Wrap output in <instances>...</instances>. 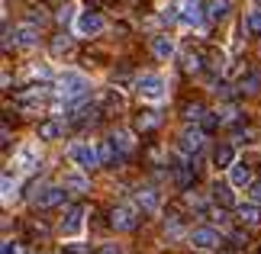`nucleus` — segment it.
<instances>
[{
	"label": "nucleus",
	"mask_w": 261,
	"mask_h": 254,
	"mask_svg": "<svg viewBox=\"0 0 261 254\" xmlns=\"http://www.w3.org/2000/svg\"><path fill=\"white\" fill-rule=\"evenodd\" d=\"M87 77L81 74V71H65L62 77H58V94L65 97H84L87 94Z\"/></svg>",
	"instance_id": "f257e3e1"
},
{
	"label": "nucleus",
	"mask_w": 261,
	"mask_h": 254,
	"mask_svg": "<svg viewBox=\"0 0 261 254\" xmlns=\"http://www.w3.org/2000/svg\"><path fill=\"white\" fill-rule=\"evenodd\" d=\"M68 158H71L81 171H94V167L100 164V151L90 148V145H84V142H77V145L68 148Z\"/></svg>",
	"instance_id": "f03ea898"
},
{
	"label": "nucleus",
	"mask_w": 261,
	"mask_h": 254,
	"mask_svg": "<svg viewBox=\"0 0 261 254\" xmlns=\"http://www.w3.org/2000/svg\"><path fill=\"white\" fill-rule=\"evenodd\" d=\"M103 16L97 13V10H84L81 16H77V33L81 36H97V33H103Z\"/></svg>",
	"instance_id": "7ed1b4c3"
},
{
	"label": "nucleus",
	"mask_w": 261,
	"mask_h": 254,
	"mask_svg": "<svg viewBox=\"0 0 261 254\" xmlns=\"http://www.w3.org/2000/svg\"><path fill=\"white\" fill-rule=\"evenodd\" d=\"M110 225L119 229V232H133V229L139 225V216H136L129 206H116L113 212H110Z\"/></svg>",
	"instance_id": "20e7f679"
},
{
	"label": "nucleus",
	"mask_w": 261,
	"mask_h": 254,
	"mask_svg": "<svg viewBox=\"0 0 261 254\" xmlns=\"http://www.w3.org/2000/svg\"><path fill=\"white\" fill-rule=\"evenodd\" d=\"M139 94L148 97V100H162L165 97V80L158 74H142L139 77Z\"/></svg>",
	"instance_id": "39448f33"
},
{
	"label": "nucleus",
	"mask_w": 261,
	"mask_h": 254,
	"mask_svg": "<svg viewBox=\"0 0 261 254\" xmlns=\"http://www.w3.org/2000/svg\"><path fill=\"white\" fill-rule=\"evenodd\" d=\"M65 203V187H45L36 196V209H55Z\"/></svg>",
	"instance_id": "423d86ee"
},
{
	"label": "nucleus",
	"mask_w": 261,
	"mask_h": 254,
	"mask_svg": "<svg viewBox=\"0 0 261 254\" xmlns=\"http://www.w3.org/2000/svg\"><path fill=\"white\" fill-rule=\"evenodd\" d=\"M177 148L184 151V155H197V151L203 148V129H184L180 132Z\"/></svg>",
	"instance_id": "0eeeda50"
},
{
	"label": "nucleus",
	"mask_w": 261,
	"mask_h": 254,
	"mask_svg": "<svg viewBox=\"0 0 261 254\" xmlns=\"http://www.w3.org/2000/svg\"><path fill=\"white\" fill-rule=\"evenodd\" d=\"M190 245L200 248V251H210V248L219 245V235L213 229H194V232H190Z\"/></svg>",
	"instance_id": "6e6552de"
},
{
	"label": "nucleus",
	"mask_w": 261,
	"mask_h": 254,
	"mask_svg": "<svg viewBox=\"0 0 261 254\" xmlns=\"http://www.w3.org/2000/svg\"><path fill=\"white\" fill-rule=\"evenodd\" d=\"M232 164H236V148L229 145V142H219V145L213 148V167L226 171V167H232Z\"/></svg>",
	"instance_id": "1a4fd4ad"
},
{
	"label": "nucleus",
	"mask_w": 261,
	"mask_h": 254,
	"mask_svg": "<svg viewBox=\"0 0 261 254\" xmlns=\"http://www.w3.org/2000/svg\"><path fill=\"white\" fill-rule=\"evenodd\" d=\"M81 222H84V206H71L68 216L62 219V235H77V232H81Z\"/></svg>",
	"instance_id": "9d476101"
},
{
	"label": "nucleus",
	"mask_w": 261,
	"mask_h": 254,
	"mask_svg": "<svg viewBox=\"0 0 261 254\" xmlns=\"http://www.w3.org/2000/svg\"><path fill=\"white\" fill-rule=\"evenodd\" d=\"M158 126H162V113H155V109H142V113L136 116V123H133L136 132H152Z\"/></svg>",
	"instance_id": "9b49d317"
},
{
	"label": "nucleus",
	"mask_w": 261,
	"mask_h": 254,
	"mask_svg": "<svg viewBox=\"0 0 261 254\" xmlns=\"http://www.w3.org/2000/svg\"><path fill=\"white\" fill-rule=\"evenodd\" d=\"M13 42H16L19 48H33V45L39 42V29H36L33 23H23V26L16 29V39H13Z\"/></svg>",
	"instance_id": "f8f14e48"
},
{
	"label": "nucleus",
	"mask_w": 261,
	"mask_h": 254,
	"mask_svg": "<svg viewBox=\"0 0 261 254\" xmlns=\"http://www.w3.org/2000/svg\"><path fill=\"white\" fill-rule=\"evenodd\" d=\"M213 203L223 206V209L236 206V196H232V190H229V184H213Z\"/></svg>",
	"instance_id": "ddd939ff"
},
{
	"label": "nucleus",
	"mask_w": 261,
	"mask_h": 254,
	"mask_svg": "<svg viewBox=\"0 0 261 254\" xmlns=\"http://www.w3.org/2000/svg\"><path fill=\"white\" fill-rule=\"evenodd\" d=\"M136 203L142 206V212H155V209H158V190H152V187L139 190V193H136Z\"/></svg>",
	"instance_id": "4468645a"
},
{
	"label": "nucleus",
	"mask_w": 261,
	"mask_h": 254,
	"mask_svg": "<svg viewBox=\"0 0 261 254\" xmlns=\"http://www.w3.org/2000/svg\"><path fill=\"white\" fill-rule=\"evenodd\" d=\"M152 52L162 58V62H168V58L174 55V42H171L168 36H155V39H152Z\"/></svg>",
	"instance_id": "2eb2a0df"
},
{
	"label": "nucleus",
	"mask_w": 261,
	"mask_h": 254,
	"mask_svg": "<svg viewBox=\"0 0 261 254\" xmlns=\"http://www.w3.org/2000/svg\"><path fill=\"white\" fill-rule=\"evenodd\" d=\"M239 219H242L245 225H255V222H261V206L258 203H242V206H239Z\"/></svg>",
	"instance_id": "dca6fc26"
},
{
	"label": "nucleus",
	"mask_w": 261,
	"mask_h": 254,
	"mask_svg": "<svg viewBox=\"0 0 261 254\" xmlns=\"http://www.w3.org/2000/svg\"><path fill=\"white\" fill-rule=\"evenodd\" d=\"M232 184H236V187L252 184V167H248L245 161H236V164H232Z\"/></svg>",
	"instance_id": "f3484780"
},
{
	"label": "nucleus",
	"mask_w": 261,
	"mask_h": 254,
	"mask_svg": "<svg viewBox=\"0 0 261 254\" xmlns=\"http://www.w3.org/2000/svg\"><path fill=\"white\" fill-rule=\"evenodd\" d=\"M226 13H229V0H210V4H206V16L213 19V23L226 19Z\"/></svg>",
	"instance_id": "a211bd4d"
},
{
	"label": "nucleus",
	"mask_w": 261,
	"mask_h": 254,
	"mask_svg": "<svg viewBox=\"0 0 261 254\" xmlns=\"http://www.w3.org/2000/svg\"><path fill=\"white\" fill-rule=\"evenodd\" d=\"M97 151H100V164H116V142L113 138H103Z\"/></svg>",
	"instance_id": "6ab92c4d"
},
{
	"label": "nucleus",
	"mask_w": 261,
	"mask_h": 254,
	"mask_svg": "<svg viewBox=\"0 0 261 254\" xmlns=\"http://www.w3.org/2000/svg\"><path fill=\"white\" fill-rule=\"evenodd\" d=\"M58 132H62V126H58L55 119H45V123H39L36 135L42 138V142H52V138H58Z\"/></svg>",
	"instance_id": "aec40b11"
},
{
	"label": "nucleus",
	"mask_w": 261,
	"mask_h": 254,
	"mask_svg": "<svg viewBox=\"0 0 261 254\" xmlns=\"http://www.w3.org/2000/svg\"><path fill=\"white\" fill-rule=\"evenodd\" d=\"M90 123H97V109H94V106H84L77 116H71V126H74V129H84V126H90Z\"/></svg>",
	"instance_id": "412c9836"
},
{
	"label": "nucleus",
	"mask_w": 261,
	"mask_h": 254,
	"mask_svg": "<svg viewBox=\"0 0 261 254\" xmlns=\"http://www.w3.org/2000/svg\"><path fill=\"white\" fill-rule=\"evenodd\" d=\"M180 19H184V23H200V0H184Z\"/></svg>",
	"instance_id": "4be33fe9"
},
{
	"label": "nucleus",
	"mask_w": 261,
	"mask_h": 254,
	"mask_svg": "<svg viewBox=\"0 0 261 254\" xmlns=\"http://www.w3.org/2000/svg\"><path fill=\"white\" fill-rule=\"evenodd\" d=\"M206 65H203V55H200V52H187L184 55V71H187V74H197V71H203Z\"/></svg>",
	"instance_id": "5701e85b"
},
{
	"label": "nucleus",
	"mask_w": 261,
	"mask_h": 254,
	"mask_svg": "<svg viewBox=\"0 0 261 254\" xmlns=\"http://www.w3.org/2000/svg\"><path fill=\"white\" fill-rule=\"evenodd\" d=\"M245 33H252V36H261V7L248 10V16H245Z\"/></svg>",
	"instance_id": "b1692460"
},
{
	"label": "nucleus",
	"mask_w": 261,
	"mask_h": 254,
	"mask_svg": "<svg viewBox=\"0 0 261 254\" xmlns=\"http://www.w3.org/2000/svg\"><path fill=\"white\" fill-rule=\"evenodd\" d=\"M116 142V148H119V155H129V151H133V138H129V132H113V135H110Z\"/></svg>",
	"instance_id": "393cba45"
},
{
	"label": "nucleus",
	"mask_w": 261,
	"mask_h": 254,
	"mask_svg": "<svg viewBox=\"0 0 261 254\" xmlns=\"http://www.w3.org/2000/svg\"><path fill=\"white\" fill-rule=\"evenodd\" d=\"M184 116L190 119V123H200V119L206 116V109L200 106V103H187V106H184Z\"/></svg>",
	"instance_id": "a878e982"
},
{
	"label": "nucleus",
	"mask_w": 261,
	"mask_h": 254,
	"mask_svg": "<svg viewBox=\"0 0 261 254\" xmlns=\"http://www.w3.org/2000/svg\"><path fill=\"white\" fill-rule=\"evenodd\" d=\"M68 48H71V39H68V36H55V39H52V52H55V55L68 52Z\"/></svg>",
	"instance_id": "bb28decb"
},
{
	"label": "nucleus",
	"mask_w": 261,
	"mask_h": 254,
	"mask_svg": "<svg viewBox=\"0 0 261 254\" xmlns=\"http://www.w3.org/2000/svg\"><path fill=\"white\" fill-rule=\"evenodd\" d=\"M65 187H74L77 193H81V190H87V184H84V177H77V174H68V177H65Z\"/></svg>",
	"instance_id": "cd10ccee"
},
{
	"label": "nucleus",
	"mask_w": 261,
	"mask_h": 254,
	"mask_svg": "<svg viewBox=\"0 0 261 254\" xmlns=\"http://www.w3.org/2000/svg\"><path fill=\"white\" fill-rule=\"evenodd\" d=\"M71 16H74V7H62V10L55 13V19H58V23H71Z\"/></svg>",
	"instance_id": "c85d7f7f"
},
{
	"label": "nucleus",
	"mask_w": 261,
	"mask_h": 254,
	"mask_svg": "<svg viewBox=\"0 0 261 254\" xmlns=\"http://www.w3.org/2000/svg\"><path fill=\"white\" fill-rule=\"evenodd\" d=\"M229 241H232V248H245V245H248V235H242V232H232V235H229Z\"/></svg>",
	"instance_id": "c756f323"
},
{
	"label": "nucleus",
	"mask_w": 261,
	"mask_h": 254,
	"mask_svg": "<svg viewBox=\"0 0 261 254\" xmlns=\"http://www.w3.org/2000/svg\"><path fill=\"white\" fill-rule=\"evenodd\" d=\"M258 80H261V77H258L255 71H252L248 77H242V90H255V87H258Z\"/></svg>",
	"instance_id": "7c9ffc66"
},
{
	"label": "nucleus",
	"mask_w": 261,
	"mask_h": 254,
	"mask_svg": "<svg viewBox=\"0 0 261 254\" xmlns=\"http://www.w3.org/2000/svg\"><path fill=\"white\" fill-rule=\"evenodd\" d=\"M219 123H223V116H216V113H210V116H203V126H206V129H216Z\"/></svg>",
	"instance_id": "2f4dec72"
},
{
	"label": "nucleus",
	"mask_w": 261,
	"mask_h": 254,
	"mask_svg": "<svg viewBox=\"0 0 261 254\" xmlns=\"http://www.w3.org/2000/svg\"><path fill=\"white\" fill-rule=\"evenodd\" d=\"M248 193H252V200L261 203V180H252V187H248Z\"/></svg>",
	"instance_id": "473e14b6"
},
{
	"label": "nucleus",
	"mask_w": 261,
	"mask_h": 254,
	"mask_svg": "<svg viewBox=\"0 0 261 254\" xmlns=\"http://www.w3.org/2000/svg\"><path fill=\"white\" fill-rule=\"evenodd\" d=\"M4 254H23V248L16 241H4Z\"/></svg>",
	"instance_id": "72a5a7b5"
},
{
	"label": "nucleus",
	"mask_w": 261,
	"mask_h": 254,
	"mask_svg": "<svg viewBox=\"0 0 261 254\" xmlns=\"http://www.w3.org/2000/svg\"><path fill=\"white\" fill-rule=\"evenodd\" d=\"M45 23V13H42V7H33V13H29V23Z\"/></svg>",
	"instance_id": "f704fd0d"
},
{
	"label": "nucleus",
	"mask_w": 261,
	"mask_h": 254,
	"mask_svg": "<svg viewBox=\"0 0 261 254\" xmlns=\"http://www.w3.org/2000/svg\"><path fill=\"white\" fill-rule=\"evenodd\" d=\"M94 254H119V248H116V245H103V248L94 251Z\"/></svg>",
	"instance_id": "c9c22d12"
},
{
	"label": "nucleus",
	"mask_w": 261,
	"mask_h": 254,
	"mask_svg": "<svg viewBox=\"0 0 261 254\" xmlns=\"http://www.w3.org/2000/svg\"><path fill=\"white\" fill-rule=\"evenodd\" d=\"M258 254H261V248H258Z\"/></svg>",
	"instance_id": "e433bc0d"
}]
</instances>
